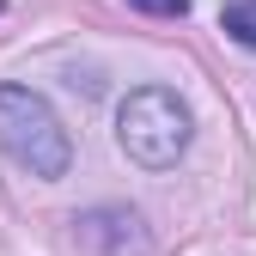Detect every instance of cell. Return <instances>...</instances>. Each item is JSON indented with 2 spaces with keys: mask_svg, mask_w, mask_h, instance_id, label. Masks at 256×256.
<instances>
[{
  "mask_svg": "<svg viewBox=\"0 0 256 256\" xmlns=\"http://www.w3.org/2000/svg\"><path fill=\"white\" fill-rule=\"evenodd\" d=\"M0 146H6V158H18V165L30 177H43V183L68 177V165H74L68 128L49 110V98L30 92V86H0Z\"/></svg>",
  "mask_w": 256,
  "mask_h": 256,
  "instance_id": "cell-1",
  "label": "cell"
},
{
  "mask_svg": "<svg viewBox=\"0 0 256 256\" xmlns=\"http://www.w3.org/2000/svg\"><path fill=\"white\" fill-rule=\"evenodd\" d=\"M116 140L140 171H171L189 146V110L171 86H134L116 104Z\"/></svg>",
  "mask_w": 256,
  "mask_h": 256,
  "instance_id": "cell-2",
  "label": "cell"
},
{
  "mask_svg": "<svg viewBox=\"0 0 256 256\" xmlns=\"http://www.w3.org/2000/svg\"><path fill=\"white\" fill-rule=\"evenodd\" d=\"M220 24H226L232 43L256 49V0H226V6H220Z\"/></svg>",
  "mask_w": 256,
  "mask_h": 256,
  "instance_id": "cell-3",
  "label": "cell"
},
{
  "mask_svg": "<svg viewBox=\"0 0 256 256\" xmlns=\"http://www.w3.org/2000/svg\"><path fill=\"white\" fill-rule=\"evenodd\" d=\"M134 12H152V18H183L189 12V0H128Z\"/></svg>",
  "mask_w": 256,
  "mask_h": 256,
  "instance_id": "cell-4",
  "label": "cell"
}]
</instances>
